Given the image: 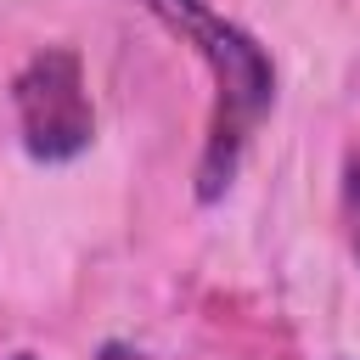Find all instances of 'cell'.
<instances>
[{"label":"cell","mask_w":360,"mask_h":360,"mask_svg":"<svg viewBox=\"0 0 360 360\" xmlns=\"http://www.w3.org/2000/svg\"><path fill=\"white\" fill-rule=\"evenodd\" d=\"M141 6L180 45H191L214 79V112H208V135L197 158V202H219L242 169V152L259 118L276 107V62L248 28L219 17L208 0H141Z\"/></svg>","instance_id":"cell-1"},{"label":"cell","mask_w":360,"mask_h":360,"mask_svg":"<svg viewBox=\"0 0 360 360\" xmlns=\"http://www.w3.org/2000/svg\"><path fill=\"white\" fill-rule=\"evenodd\" d=\"M11 107L28 158L39 163H73L96 141V112L84 90V62L73 45H45L34 51L17 79H11Z\"/></svg>","instance_id":"cell-2"},{"label":"cell","mask_w":360,"mask_h":360,"mask_svg":"<svg viewBox=\"0 0 360 360\" xmlns=\"http://www.w3.org/2000/svg\"><path fill=\"white\" fill-rule=\"evenodd\" d=\"M338 202H343V236H349V248L360 259V146L343 158V191H338Z\"/></svg>","instance_id":"cell-3"},{"label":"cell","mask_w":360,"mask_h":360,"mask_svg":"<svg viewBox=\"0 0 360 360\" xmlns=\"http://www.w3.org/2000/svg\"><path fill=\"white\" fill-rule=\"evenodd\" d=\"M11 360H34V354H11Z\"/></svg>","instance_id":"cell-4"}]
</instances>
